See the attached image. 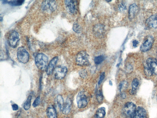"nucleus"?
<instances>
[{"label": "nucleus", "instance_id": "nucleus-1", "mask_svg": "<svg viewBox=\"0 0 157 118\" xmlns=\"http://www.w3.org/2000/svg\"><path fill=\"white\" fill-rule=\"evenodd\" d=\"M48 61L47 56L42 53L38 54L35 58V62L37 67L42 70L46 69Z\"/></svg>", "mask_w": 157, "mask_h": 118}, {"label": "nucleus", "instance_id": "nucleus-2", "mask_svg": "<svg viewBox=\"0 0 157 118\" xmlns=\"http://www.w3.org/2000/svg\"><path fill=\"white\" fill-rule=\"evenodd\" d=\"M89 100V95L86 92H80L76 97V102L78 107L83 108L86 107L87 106Z\"/></svg>", "mask_w": 157, "mask_h": 118}, {"label": "nucleus", "instance_id": "nucleus-3", "mask_svg": "<svg viewBox=\"0 0 157 118\" xmlns=\"http://www.w3.org/2000/svg\"><path fill=\"white\" fill-rule=\"evenodd\" d=\"M135 105L132 102H128L124 105L123 113L127 118H134L136 110Z\"/></svg>", "mask_w": 157, "mask_h": 118}, {"label": "nucleus", "instance_id": "nucleus-4", "mask_svg": "<svg viewBox=\"0 0 157 118\" xmlns=\"http://www.w3.org/2000/svg\"><path fill=\"white\" fill-rule=\"evenodd\" d=\"M57 5L56 2L54 1H43L41 5L42 10L44 12L50 14L57 9Z\"/></svg>", "mask_w": 157, "mask_h": 118}, {"label": "nucleus", "instance_id": "nucleus-5", "mask_svg": "<svg viewBox=\"0 0 157 118\" xmlns=\"http://www.w3.org/2000/svg\"><path fill=\"white\" fill-rule=\"evenodd\" d=\"M89 56L86 52L82 51L77 55L76 60L77 64L80 66L88 65L89 63Z\"/></svg>", "mask_w": 157, "mask_h": 118}, {"label": "nucleus", "instance_id": "nucleus-6", "mask_svg": "<svg viewBox=\"0 0 157 118\" xmlns=\"http://www.w3.org/2000/svg\"><path fill=\"white\" fill-rule=\"evenodd\" d=\"M17 58L19 62L25 64L29 60L30 55L28 51L23 47H20L18 49Z\"/></svg>", "mask_w": 157, "mask_h": 118}, {"label": "nucleus", "instance_id": "nucleus-7", "mask_svg": "<svg viewBox=\"0 0 157 118\" xmlns=\"http://www.w3.org/2000/svg\"><path fill=\"white\" fill-rule=\"evenodd\" d=\"M8 42L10 46L13 48H16L18 46L20 40L18 33L15 30L11 31L8 38Z\"/></svg>", "mask_w": 157, "mask_h": 118}, {"label": "nucleus", "instance_id": "nucleus-8", "mask_svg": "<svg viewBox=\"0 0 157 118\" xmlns=\"http://www.w3.org/2000/svg\"><path fill=\"white\" fill-rule=\"evenodd\" d=\"M67 71L66 67L62 65H58L54 70V76L57 80H62L66 76Z\"/></svg>", "mask_w": 157, "mask_h": 118}, {"label": "nucleus", "instance_id": "nucleus-9", "mask_svg": "<svg viewBox=\"0 0 157 118\" xmlns=\"http://www.w3.org/2000/svg\"><path fill=\"white\" fill-rule=\"evenodd\" d=\"M154 41V38L152 36H147L141 46V50L142 52H145L149 50L152 46Z\"/></svg>", "mask_w": 157, "mask_h": 118}, {"label": "nucleus", "instance_id": "nucleus-10", "mask_svg": "<svg viewBox=\"0 0 157 118\" xmlns=\"http://www.w3.org/2000/svg\"><path fill=\"white\" fill-rule=\"evenodd\" d=\"M93 32L95 36L98 38H103L106 33L104 26L101 24H98L94 26Z\"/></svg>", "mask_w": 157, "mask_h": 118}, {"label": "nucleus", "instance_id": "nucleus-11", "mask_svg": "<svg viewBox=\"0 0 157 118\" xmlns=\"http://www.w3.org/2000/svg\"><path fill=\"white\" fill-rule=\"evenodd\" d=\"M64 4L67 11L69 14H75L77 11V1H64Z\"/></svg>", "mask_w": 157, "mask_h": 118}, {"label": "nucleus", "instance_id": "nucleus-12", "mask_svg": "<svg viewBox=\"0 0 157 118\" xmlns=\"http://www.w3.org/2000/svg\"><path fill=\"white\" fill-rule=\"evenodd\" d=\"M147 66L152 71L153 74L157 75V60L149 58L146 61Z\"/></svg>", "mask_w": 157, "mask_h": 118}, {"label": "nucleus", "instance_id": "nucleus-13", "mask_svg": "<svg viewBox=\"0 0 157 118\" xmlns=\"http://www.w3.org/2000/svg\"><path fill=\"white\" fill-rule=\"evenodd\" d=\"M58 60V57L56 56L52 58L50 61L46 69V71L47 75H50L53 73Z\"/></svg>", "mask_w": 157, "mask_h": 118}, {"label": "nucleus", "instance_id": "nucleus-14", "mask_svg": "<svg viewBox=\"0 0 157 118\" xmlns=\"http://www.w3.org/2000/svg\"><path fill=\"white\" fill-rule=\"evenodd\" d=\"M139 11L138 6L136 4H133L129 6V18L132 20L137 14Z\"/></svg>", "mask_w": 157, "mask_h": 118}, {"label": "nucleus", "instance_id": "nucleus-15", "mask_svg": "<svg viewBox=\"0 0 157 118\" xmlns=\"http://www.w3.org/2000/svg\"><path fill=\"white\" fill-rule=\"evenodd\" d=\"M134 118H147V114L146 110L142 107H138L136 108Z\"/></svg>", "mask_w": 157, "mask_h": 118}, {"label": "nucleus", "instance_id": "nucleus-16", "mask_svg": "<svg viewBox=\"0 0 157 118\" xmlns=\"http://www.w3.org/2000/svg\"><path fill=\"white\" fill-rule=\"evenodd\" d=\"M147 23L150 27L154 28H157V14L150 17L147 19Z\"/></svg>", "mask_w": 157, "mask_h": 118}, {"label": "nucleus", "instance_id": "nucleus-17", "mask_svg": "<svg viewBox=\"0 0 157 118\" xmlns=\"http://www.w3.org/2000/svg\"><path fill=\"white\" fill-rule=\"evenodd\" d=\"M71 100L70 98H68L64 104L62 110L63 113L65 115L68 114L70 112L71 105Z\"/></svg>", "mask_w": 157, "mask_h": 118}, {"label": "nucleus", "instance_id": "nucleus-18", "mask_svg": "<svg viewBox=\"0 0 157 118\" xmlns=\"http://www.w3.org/2000/svg\"><path fill=\"white\" fill-rule=\"evenodd\" d=\"M47 114L48 118H57L56 111L53 107H49L47 108Z\"/></svg>", "mask_w": 157, "mask_h": 118}, {"label": "nucleus", "instance_id": "nucleus-19", "mask_svg": "<svg viewBox=\"0 0 157 118\" xmlns=\"http://www.w3.org/2000/svg\"><path fill=\"white\" fill-rule=\"evenodd\" d=\"M106 114L105 108L102 107L97 110L94 116L95 118H103Z\"/></svg>", "mask_w": 157, "mask_h": 118}, {"label": "nucleus", "instance_id": "nucleus-20", "mask_svg": "<svg viewBox=\"0 0 157 118\" xmlns=\"http://www.w3.org/2000/svg\"><path fill=\"white\" fill-rule=\"evenodd\" d=\"M139 85V81L137 78H135L133 80L132 83V89L130 91V93L132 95L135 94Z\"/></svg>", "mask_w": 157, "mask_h": 118}, {"label": "nucleus", "instance_id": "nucleus-21", "mask_svg": "<svg viewBox=\"0 0 157 118\" xmlns=\"http://www.w3.org/2000/svg\"><path fill=\"white\" fill-rule=\"evenodd\" d=\"M57 102L59 107L62 111L64 103L63 98L61 95H59L57 96Z\"/></svg>", "mask_w": 157, "mask_h": 118}, {"label": "nucleus", "instance_id": "nucleus-22", "mask_svg": "<svg viewBox=\"0 0 157 118\" xmlns=\"http://www.w3.org/2000/svg\"><path fill=\"white\" fill-rule=\"evenodd\" d=\"M31 99L32 96H29L25 102L23 107L25 110H27L30 109L31 106Z\"/></svg>", "mask_w": 157, "mask_h": 118}, {"label": "nucleus", "instance_id": "nucleus-23", "mask_svg": "<svg viewBox=\"0 0 157 118\" xmlns=\"http://www.w3.org/2000/svg\"><path fill=\"white\" fill-rule=\"evenodd\" d=\"M73 31L76 33H80L81 31V28L79 24L77 22H75L73 27Z\"/></svg>", "mask_w": 157, "mask_h": 118}, {"label": "nucleus", "instance_id": "nucleus-24", "mask_svg": "<svg viewBox=\"0 0 157 118\" xmlns=\"http://www.w3.org/2000/svg\"><path fill=\"white\" fill-rule=\"evenodd\" d=\"M23 0L21 1H8V3L10 5L13 6H18L22 5L24 2Z\"/></svg>", "mask_w": 157, "mask_h": 118}, {"label": "nucleus", "instance_id": "nucleus-25", "mask_svg": "<svg viewBox=\"0 0 157 118\" xmlns=\"http://www.w3.org/2000/svg\"><path fill=\"white\" fill-rule=\"evenodd\" d=\"M104 60V56L103 55H100L95 57L94 58V61L95 64L99 65L101 64Z\"/></svg>", "mask_w": 157, "mask_h": 118}, {"label": "nucleus", "instance_id": "nucleus-26", "mask_svg": "<svg viewBox=\"0 0 157 118\" xmlns=\"http://www.w3.org/2000/svg\"><path fill=\"white\" fill-rule=\"evenodd\" d=\"M127 9V6L125 3L122 1L118 5V10L121 12H123Z\"/></svg>", "mask_w": 157, "mask_h": 118}, {"label": "nucleus", "instance_id": "nucleus-27", "mask_svg": "<svg viewBox=\"0 0 157 118\" xmlns=\"http://www.w3.org/2000/svg\"><path fill=\"white\" fill-rule=\"evenodd\" d=\"M96 97L98 102L100 103L103 101V96L101 91L100 90L97 92Z\"/></svg>", "mask_w": 157, "mask_h": 118}, {"label": "nucleus", "instance_id": "nucleus-28", "mask_svg": "<svg viewBox=\"0 0 157 118\" xmlns=\"http://www.w3.org/2000/svg\"><path fill=\"white\" fill-rule=\"evenodd\" d=\"M127 83L126 81H122L121 82L119 85V90L120 91L126 89L127 87Z\"/></svg>", "mask_w": 157, "mask_h": 118}, {"label": "nucleus", "instance_id": "nucleus-29", "mask_svg": "<svg viewBox=\"0 0 157 118\" xmlns=\"http://www.w3.org/2000/svg\"><path fill=\"white\" fill-rule=\"evenodd\" d=\"M144 73L146 75L150 76L153 74L152 71L146 65L144 69Z\"/></svg>", "mask_w": 157, "mask_h": 118}, {"label": "nucleus", "instance_id": "nucleus-30", "mask_svg": "<svg viewBox=\"0 0 157 118\" xmlns=\"http://www.w3.org/2000/svg\"><path fill=\"white\" fill-rule=\"evenodd\" d=\"M80 76L83 78H86L87 77V73L85 70H82L79 72Z\"/></svg>", "mask_w": 157, "mask_h": 118}, {"label": "nucleus", "instance_id": "nucleus-31", "mask_svg": "<svg viewBox=\"0 0 157 118\" xmlns=\"http://www.w3.org/2000/svg\"><path fill=\"white\" fill-rule=\"evenodd\" d=\"M40 97H37L34 101L33 104V106L34 107H37L40 103Z\"/></svg>", "mask_w": 157, "mask_h": 118}, {"label": "nucleus", "instance_id": "nucleus-32", "mask_svg": "<svg viewBox=\"0 0 157 118\" xmlns=\"http://www.w3.org/2000/svg\"><path fill=\"white\" fill-rule=\"evenodd\" d=\"M105 77V73H102L100 75L99 82H98V84L100 85L101 84L103 80H104Z\"/></svg>", "mask_w": 157, "mask_h": 118}, {"label": "nucleus", "instance_id": "nucleus-33", "mask_svg": "<svg viewBox=\"0 0 157 118\" xmlns=\"http://www.w3.org/2000/svg\"><path fill=\"white\" fill-rule=\"evenodd\" d=\"M12 107L13 110L16 111L18 109V107L17 104H14L12 105Z\"/></svg>", "mask_w": 157, "mask_h": 118}, {"label": "nucleus", "instance_id": "nucleus-34", "mask_svg": "<svg viewBox=\"0 0 157 118\" xmlns=\"http://www.w3.org/2000/svg\"><path fill=\"white\" fill-rule=\"evenodd\" d=\"M139 43V42L138 41L136 40H134L133 41V47L134 48L137 47V45Z\"/></svg>", "mask_w": 157, "mask_h": 118}, {"label": "nucleus", "instance_id": "nucleus-35", "mask_svg": "<svg viewBox=\"0 0 157 118\" xmlns=\"http://www.w3.org/2000/svg\"><path fill=\"white\" fill-rule=\"evenodd\" d=\"M121 96L122 98H125L126 97V95L124 93H122L121 94Z\"/></svg>", "mask_w": 157, "mask_h": 118}, {"label": "nucleus", "instance_id": "nucleus-36", "mask_svg": "<svg viewBox=\"0 0 157 118\" xmlns=\"http://www.w3.org/2000/svg\"><path fill=\"white\" fill-rule=\"evenodd\" d=\"M109 84L110 85V86H112L113 85V83L112 81H111L110 80L109 81Z\"/></svg>", "mask_w": 157, "mask_h": 118}]
</instances>
